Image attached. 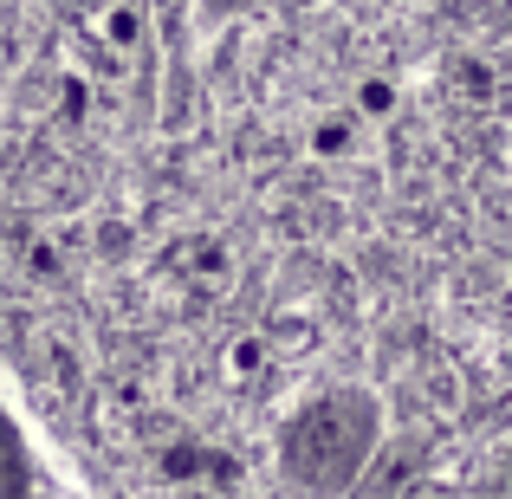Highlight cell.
<instances>
[{
	"instance_id": "6da1fadb",
	"label": "cell",
	"mask_w": 512,
	"mask_h": 499,
	"mask_svg": "<svg viewBox=\"0 0 512 499\" xmlns=\"http://www.w3.org/2000/svg\"><path fill=\"white\" fill-rule=\"evenodd\" d=\"M240 7H260V0H214V13H240Z\"/></svg>"
}]
</instances>
